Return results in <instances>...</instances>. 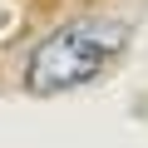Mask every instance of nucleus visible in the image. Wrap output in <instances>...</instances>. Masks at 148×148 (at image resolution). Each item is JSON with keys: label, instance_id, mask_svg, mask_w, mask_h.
Listing matches in <instances>:
<instances>
[{"label": "nucleus", "instance_id": "1", "mask_svg": "<svg viewBox=\"0 0 148 148\" xmlns=\"http://www.w3.org/2000/svg\"><path fill=\"white\" fill-rule=\"evenodd\" d=\"M123 45H128V25H119V20H74V25H64L35 45V54L25 64V84L40 99L69 94V89L99 79L123 54Z\"/></svg>", "mask_w": 148, "mask_h": 148}, {"label": "nucleus", "instance_id": "2", "mask_svg": "<svg viewBox=\"0 0 148 148\" xmlns=\"http://www.w3.org/2000/svg\"><path fill=\"white\" fill-rule=\"evenodd\" d=\"M20 30H25V10L15 0H0V45H10Z\"/></svg>", "mask_w": 148, "mask_h": 148}]
</instances>
